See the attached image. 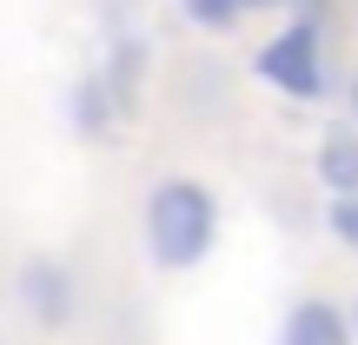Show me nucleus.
<instances>
[{
  "instance_id": "nucleus-1",
  "label": "nucleus",
  "mask_w": 358,
  "mask_h": 345,
  "mask_svg": "<svg viewBox=\"0 0 358 345\" xmlns=\"http://www.w3.org/2000/svg\"><path fill=\"white\" fill-rule=\"evenodd\" d=\"M140 246L159 272H199L219 246V192L192 173H159L140 199Z\"/></svg>"
},
{
  "instance_id": "nucleus-2",
  "label": "nucleus",
  "mask_w": 358,
  "mask_h": 345,
  "mask_svg": "<svg viewBox=\"0 0 358 345\" xmlns=\"http://www.w3.org/2000/svg\"><path fill=\"white\" fill-rule=\"evenodd\" d=\"M252 73H259V87H272L279 100H292V106L332 100V60H325V27H319V13L285 20L279 34L252 53Z\"/></svg>"
},
{
  "instance_id": "nucleus-3",
  "label": "nucleus",
  "mask_w": 358,
  "mask_h": 345,
  "mask_svg": "<svg viewBox=\"0 0 358 345\" xmlns=\"http://www.w3.org/2000/svg\"><path fill=\"white\" fill-rule=\"evenodd\" d=\"M13 299H20L27 325L40 332H66L80 319V272L66 266L60 253H27L20 272H13Z\"/></svg>"
},
{
  "instance_id": "nucleus-4",
  "label": "nucleus",
  "mask_w": 358,
  "mask_h": 345,
  "mask_svg": "<svg viewBox=\"0 0 358 345\" xmlns=\"http://www.w3.org/2000/svg\"><path fill=\"white\" fill-rule=\"evenodd\" d=\"M279 345H358V332H352V312L338 306V299L306 293V299H292V306H285Z\"/></svg>"
},
{
  "instance_id": "nucleus-5",
  "label": "nucleus",
  "mask_w": 358,
  "mask_h": 345,
  "mask_svg": "<svg viewBox=\"0 0 358 345\" xmlns=\"http://www.w3.org/2000/svg\"><path fill=\"white\" fill-rule=\"evenodd\" d=\"M146 66H153V47H146V34H140V27H120V34H106V60H100V80L113 87L120 113H140Z\"/></svg>"
},
{
  "instance_id": "nucleus-6",
  "label": "nucleus",
  "mask_w": 358,
  "mask_h": 345,
  "mask_svg": "<svg viewBox=\"0 0 358 345\" xmlns=\"http://www.w3.org/2000/svg\"><path fill=\"white\" fill-rule=\"evenodd\" d=\"M312 173H319V186L332 192V199H352V192H358V127H352V120H332V127L319 133Z\"/></svg>"
},
{
  "instance_id": "nucleus-7",
  "label": "nucleus",
  "mask_w": 358,
  "mask_h": 345,
  "mask_svg": "<svg viewBox=\"0 0 358 345\" xmlns=\"http://www.w3.org/2000/svg\"><path fill=\"white\" fill-rule=\"evenodd\" d=\"M66 120H73L80 140H106V133L127 120V113H120V100H113V87L100 80V66H93V73H80L73 87H66Z\"/></svg>"
},
{
  "instance_id": "nucleus-8",
  "label": "nucleus",
  "mask_w": 358,
  "mask_h": 345,
  "mask_svg": "<svg viewBox=\"0 0 358 345\" xmlns=\"http://www.w3.org/2000/svg\"><path fill=\"white\" fill-rule=\"evenodd\" d=\"M179 13H186L199 34H232V27L245 20V0H179Z\"/></svg>"
},
{
  "instance_id": "nucleus-9",
  "label": "nucleus",
  "mask_w": 358,
  "mask_h": 345,
  "mask_svg": "<svg viewBox=\"0 0 358 345\" xmlns=\"http://www.w3.org/2000/svg\"><path fill=\"white\" fill-rule=\"evenodd\" d=\"M325 232H332L345 253H358V192H352V199H332V206H325Z\"/></svg>"
},
{
  "instance_id": "nucleus-10",
  "label": "nucleus",
  "mask_w": 358,
  "mask_h": 345,
  "mask_svg": "<svg viewBox=\"0 0 358 345\" xmlns=\"http://www.w3.org/2000/svg\"><path fill=\"white\" fill-rule=\"evenodd\" d=\"M345 120L358 127V66H352V80H345Z\"/></svg>"
},
{
  "instance_id": "nucleus-11",
  "label": "nucleus",
  "mask_w": 358,
  "mask_h": 345,
  "mask_svg": "<svg viewBox=\"0 0 358 345\" xmlns=\"http://www.w3.org/2000/svg\"><path fill=\"white\" fill-rule=\"evenodd\" d=\"M259 7H285V0H245V13H259Z\"/></svg>"
},
{
  "instance_id": "nucleus-12",
  "label": "nucleus",
  "mask_w": 358,
  "mask_h": 345,
  "mask_svg": "<svg viewBox=\"0 0 358 345\" xmlns=\"http://www.w3.org/2000/svg\"><path fill=\"white\" fill-rule=\"evenodd\" d=\"M352 332H358V293H352Z\"/></svg>"
}]
</instances>
